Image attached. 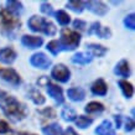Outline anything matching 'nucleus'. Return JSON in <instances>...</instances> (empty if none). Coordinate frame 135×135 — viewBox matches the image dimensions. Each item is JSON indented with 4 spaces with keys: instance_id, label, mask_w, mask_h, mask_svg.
Wrapping results in <instances>:
<instances>
[{
    "instance_id": "obj_1",
    "label": "nucleus",
    "mask_w": 135,
    "mask_h": 135,
    "mask_svg": "<svg viewBox=\"0 0 135 135\" xmlns=\"http://www.w3.org/2000/svg\"><path fill=\"white\" fill-rule=\"evenodd\" d=\"M0 109L12 122H20L27 115L26 105L24 103H21L20 100H17L15 97L9 95V94L0 98Z\"/></svg>"
},
{
    "instance_id": "obj_2",
    "label": "nucleus",
    "mask_w": 135,
    "mask_h": 135,
    "mask_svg": "<svg viewBox=\"0 0 135 135\" xmlns=\"http://www.w3.org/2000/svg\"><path fill=\"white\" fill-rule=\"evenodd\" d=\"M27 26L33 32H42L46 36H55L57 33L56 25L50 20H47L46 17L37 16V15H33L30 17L27 21Z\"/></svg>"
},
{
    "instance_id": "obj_3",
    "label": "nucleus",
    "mask_w": 135,
    "mask_h": 135,
    "mask_svg": "<svg viewBox=\"0 0 135 135\" xmlns=\"http://www.w3.org/2000/svg\"><path fill=\"white\" fill-rule=\"evenodd\" d=\"M82 36L78 31L71 29H63L61 31V37L58 40L61 51H73L79 46Z\"/></svg>"
},
{
    "instance_id": "obj_4",
    "label": "nucleus",
    "mask_w": 135,
    "mask_h": 135,
    "mask_svg": "<svg viewBox=\"0 0 135 135\" xmlns=\"http://www.w3.org/2000/svg\"><path fill=\"white\" fill-rule=\"evenodd\" d=\"M0 26H1V30L4 32L10 33L14 30L20 29L21 21L19 17L14 16L12 14L6 11L5 9H1L0 10Z\"/></svg>"
},
{
    "instance_id": "obj_5",
    "label": "nucleus",
    "mask_w": 135,
    "mask_h": 135,
    "mask_svg": "<svg viewBox=\"0 0 135 135\" xmlns=\"http://www.w3.org/2000/svg\"><path fill=\"white\" fill-rule=\"evenodd\" d=\"M51 77L61 83H67L71 78V71L62 63H58L51 71Z\"/></svg>"
},
{
    "instance_id": "obj_6",
    "label": "nucleus",
    "mask_w": 135,
    "mask_h": 135,
    "mask_svg": "<svg viewBox=\"0 0 135 135\" xmlns=\"http://www.w3.org/2000/svg\"><path fill=\"white\" fill-rule=\"evenodd\" d=\"M30 63H31V66H33L35 68L47 70L50 66L52 65V61H51L44 52H36L30 57Z\"/></svg>"
},
{
    "instance_id": "obj_7",
    "label": "nucleus",
    "mask_w": 135,
    "mask_h": 135,
    "mask_svg": "<svg viewBox=\"0 0 135 135\" xmlns=\"http://www.w3.org/2000/svg\"><path fill=\"white\" fill-rule=\"evenodd\" d=\"M0 77L4 79L5 82L11 84L14 87H17L21 84V77L14 68H1L0 70Z\"/></svg>"
},
{
    "instance_id": "obj_8",
    "label": "nucleus",
    "mask_w": 135,
    "mask_h": 135,
    "mask_svg": "<svg viewBox=\"0 0 135 135\" xmlns=\"http://www.w3.org/2000/svg\"><path fill=\"white\" fill-rule=\"evenodd\" d=\"M88 35H97L100 38H110L112 30L109 27H107V26L103 27L99 21H94L88 29Z\"/></svg>"
},
{
    "instance_id": "obj_9",
    "label": "nucleus",
    "mask_w": 135,
    "mask_h": 135,
    "mask_svg": "<svg viewBox=\"0 0 135 135\" xmlns=\"http://www.w3.org/2000/svg\"><path fill=\"white\" fill-rule=\"evenodd\" d=\"M84 3H86V8L97 16H104L109 11V8L103 1H84Z\"/></svg>"
},
{
    "instance_id": "obj_10",
    "label": "nucleus",
    "mask_w": 135,
    "mask_h": 135,
    "mask_svg": "<svg viewBox=\"0 0 135 135\" xmlns=\"http://www.w3.org/2000/svg\"><path fill=\"white\" fill-rule=\"evenodd\" d=\"M46 87H47V93L50 94V97H52L57 104H62V103L65 102L63 90H62L61 87L57 86V84H53L50 81L46 83Z\"/></svg>"
},
{
    "instance_id": "obj_11",
    "label": "nucleus",
    "mask_w": 135,
    "mask_h": 135,
    "mask_svg": "<svg viewBox=\"0 0 135 135\" xmlns=\"http://www.w3.org/2000/svg\"><path fill=\"white\" fill-rule=\"evenodd\" d=\"M21 44L27 49H38L44 45V38L40 36H32V35H24L21 37Z\"/></svg>"
},
{
    "instance_id": "obj_12",
    "label": "nucleus",
    "mask_w": 135,
    "mask_h": 135,
    "mask_svg": "<svg viewBox=\"0 0 135 135\" xmlns=\"http://www.w3.org/2000/svg\"><path fill=\"white\" fill-rule=\"evenodd\" d=\"M17 57L16 51L11 47H4L0 50V61L5 63V65H11L15 62Z\"/></svg>"
},
{
    "instance_id": "obj_13",
    "label": "nucleus",
    "mask_w": 135,
    "mask_h": 135,
    "mask_svg": "<svg viewBox=\"0 0 135 135\" xmlns=\"http://www.w3.org/2000/svg\"><path fill=\"white\" fill-rule=\"evenodd\" d=\"M90 92L94 94V95H105L107 92H108V86H107L105 81L103 78H98L97 81H94L92 87H90Z\"/></svg>"
},
{
    "instance_id": "obj_14",
    "label": "nucleus",
    "mask_w": 135,
    "mask_h": 135,
    "mask_svg": "<svg viewBox=\"0 0 135 135\" xmlns=\"http://www.w3.org/2000/svg\"><path fill=\"white\" fill-rule=\"evenodd\" d=\"M95 134L97 135H117L114 128H113V124L108 119L103 120L102 123L95 128Z\"/></svg>"
},
{
    "instance_id": "obj_15",
    "label": "nucleus",
    "mask_w": 135,
    "mask_h": 135,
    "mask_svg": "<svg viewBox=\"0 0 135 135\" xmlns=\"http://www.w3.org/2000/svg\"><path fill=\"white\" fill-rule=\"evenodd\" d=\"M114 73L119 77L128 78L130 76V66L127 60H120L114 67Z\"/></svg>"
},
{
    "instance_id": "obj_16",
    "label": "nucleus",
    "mask_w": 135,
    "mask_h": 135,
    "mask_svg": "<svg viewBox=\"0 0 135 135\" xmlns=\"http://www.w3.org/2000/svg\"><path fill=\"white\" fill-rule=\"evenodd\" d=\"M5 10L12 14L14 16L19 17L21 15V12L24 11V5H22V3L16 1V0H9V1H6V9Z\"/></svg>"
},
{
    "instance_id": "obj_17",
    "label": "nucleus",
    "mask_w": 135,
    "mask_h": 135,
    "mask_svg": "<svg viewBox=\"0 0 135 135\" xmlns=\"http://www.w3.org/2000/svg\"><path fill=\"white\" fill-rule=\"evenodd\" d=\"M67 95L73 102H82L86 98V92L81 87H72L67 90Z\"/></svg>"
},
{
    "instance_id": "obj_18",
    "label": "nucleus",
    "mask_w": 135,
    "mask_h": 135,
    "mask_svg": "<svg viewBox=\"0 0 135 135\" xmlns=\"http://www.w3.org/2000/svg\"><path fill=\"white\" fill-rule=\"evenodd\" d=\"M87 50L89 51L88 53L92 55V57H103L107 52H108V49L105 46L99 45V44H87Z\"/></svg>"
},
{
    "instance_id": "obj_19",
    "label": "nucleus",
    "mask_w": 135,
    "mask_h": 135,
    "mask_svg": "<svg viewBox=\"0 0 135 135\" xmlns=\"http://www.w3.org/2000/svg\"><path fill=\"white\" fill-rule=\"evenodd\" d=\"M118 86L120 87V90H122V93H123V95L125 98L127 99L133 98V95H134V87H133V84L130 82H128L125 79H120V81H118Z\"/></svg>"
},
{
    "instance_id": "obj_20",
    "label": "nucleus",
    "mask_w": 135,
    "mask_h": 135,
    "mask_svg": "<svg viewBox=\"0 0 135 135\" xmlns=\"http://www.w3.org/2000/svg\"><path fill=\"white\" fill-rule=\"evenodd\" d=\"M92 60L93 57L88 52H78L73 55V57H72V62L76 65H88L92 62Z\"/></svg>"
},
{
    "instance_id": "obj_21",
    "label": "nucleus",
    "mask_w": 135,
    "mask_h": 135,
    "mask_svg": "<svg viewBox=\"0 0 135 135\" xmlns=\"http://www.w3.org/2000/svg\"><path fill=\"white\" fill-rule=\"evenodd\" d=\"M29 98L31 99L36 105H42V104H45V102H46V98L42 95L41 92H38V89H36V88H31V89H30Z\"/></svg>"
},
{
    "instance_id": "obj_22",
    "label": "nucleus",
    "mask_w": 135,
    "mask_h": 135,
    "mask_svg": "<svg viewBox=\"0 0 135 135\" xmlns=\"http://www.w3.org/2000/svg\"><path fill=\"white\" fill-rule=\"evenodd\" d=\"M42 133L45 135H62L63 131L58 123H52L42 128Z\"/></svg>"
},
{
    "instance_id": "obj_23",
    "label": "nucleus",
    "mask_w": 135,
    "mask_h": 135,
    "mask_svg": "<svg viewBox=\"0 0 135 135\" xmlns=\"http://www.w3.org/2000/svg\"><path fill=\"white\" fill-rule=\"evenodd\" d=\"M104 110V104L100 102H90L84 107V112L88 114H95V113H102Z\"/></svg>"
},
{
    "instance_id": "obj_24",
    "label": "nucleus",
    "mask_w": 135,
    "mask_h": 135,
    "mask_svg": "<svg viewBox=\"0 0 135 135\" xmlns=\"http://www.w3.org/2000/svg\"><path fill=\"white\" fill-rule=\"evenodd\" d=\"M66 8H68L76 14H81L86 9V3L84 1H77V0H71L66 4Z\"/></svg>"
},
{
    "instance_id": "obj_25",
    "label": "nucleus",
    "mask_w": 135,
    "mask_h": 135,
    "mask_svg": "<svg viewBox=\"0 0 135 135\" xmlns=\"http://www.w3.org/2000/svg\"><path fill=\"white\" fill-rule=\"evenodd\" d=\"M61 117L66 122H74L77 119V113L72 107H65L61 112Z\"/></svg>"
},
{
    "instance_id": "obj_26",
    "label": "nucleus",
    "mask_w": 135,
    "mask_h": 135,
    "mask_svg": "<svg viewBox=\"0 0 135 135\" xmlns=\"http://www.w3.org/2000/svg\"><path fill=\"white\" fill-rule=\"evenodd\" d=\"M53 16L56 17V20L58 21V24L62 25V26H66L71 22V16L65 11V10H58V11H55Z\"/></svg>"
},
{
    "instance_id": "obj_27",
    "label": "nucleus",
    "mask_w": 135,
    "mask_h": 135,
    "mask_svg": "<svg viewBox=\"0 0 135 135\" xmlns=\"http://www.w3.org/2000/svg\"><path fill=\"white\" fill-rule=\"evenodd\" d=\"M74 122H76V127H78L79 129H87L89 128V125L93 124V119L88 118L86 115H78Z\"/></svg>"
},
{
    "instance_id": "obj_28",
    "label": "nucleus",
    "mask_w": 135,
    "mask_h": 135,
    "mask_svg": "<svg viewBox=\"0 0 135 135\" xmlns=\"http://www.w3.org/2000/svg\"><path fill=\"white\" fill-rule=\"evenodd\" d=\"M46 49L49 50L53 56H57L58 53L61 52V47H60V44H58L57 40H52V41H50L49 44H47V46H46Z\"/></svg>"
},
{
    "instance_id": "obj_29",
    "label": "nucleus",
    "mask_w": 135,
    "mask_h": 135,
    "mask_svg": "<svg viewBox=\"0 0 135 135\" xmlns=\"http://www.w3.org/2000/svg\"><path fill=\"white\" fill-rule=\"evenodd\" d=\"M124 26L129 30L135 29V15L134 14H129L128 16H125V19H124Z\"/></svg>"
},
{
    "instance_id": "obj_30",
    "label": "nucleus",
    "mask_w": 135,
    "mask_h": 135,
    "mask_svg": "<svg viewBox=\"0 0 135 135\" xmlns=\"http://www.w3.org/2000/svg\"><path fill=\"white\" fill-rule=\"evenodd\" d=\"M40 10H41L42 14H45V15H47V16H52L53 14H55L52 5L50 4V3H46V1H44V3L41 4V6H40Z\"/></svg>"
},
{
    "instance_id": "obj_31",
    "label": "nucleus",
    "mask_w": 135,
    "mask_h": 135,
    "mask_svg": "<svg viewBox=\"0 0 135 135\" xmlns=\"http://www.w3.org/2000/svg\"><path fill=\"white\" fill-rule=\"evenodd\" d=\"M38 113H40L41 115H44L45 118H51L52 119V118L56 117V110L53 109L52 107H47V108H45L44 110H40Z\"/></svg>"
},
{
    "instance_id": "obj_32",
    "label": "nucleus",
    "mask_w": 135,
    "mask_h": 135,
    "mask_svg": "<svg viewBox=\"0 0 135 135\" xmlns=\"http://www.w3.org/2000/svg\"><path fill=\"white\" fill-rule=\"evenodd\" d=\"M73 27L76 30H79V31H83V30L87 27V22L83 20H79V19H76L73 21Z\"/></svg>"
},
{
    "instance_id": "obj_33",
    "label": "nucleus",
    "mask_w": 135,
    "mask_h": 135,
    "mask_svg": "<svg viewBox=\"0 0 135 135\" xmlns=\"http://www.w3.org/2000/svg\"><path fill=\"white\" fill-rule=\"evenodd\" d=\"M11 131V128L9 127V124L5 120L0 119V134H8Z\"/></svg>"
},
{
    "instance_id": "obj_34",
    "label": "nucleus",
    "mask_w": 135,
    "mask_h": 135,
    "mask_svg": "<svg viewBox=\"0 0 135 135\" xmlns=\"http://www.w3.org/2000/svg\"><path fill=\"white\" fill-rule=\"evenodd\" d=\"M124 129H125V131H133L134 130V127H135V123L134 120L131 118H127L125 119V124H124Z\"/></svg>"
},
{
    "instance_id": "obj_35",
    "label": "nucleus",
    "mask_w": 135,
    "mask_h": 135,
    "mask_svg": "<svg viewBox=\"0 0 135 135\" xmlns=\"http://www.w3.org/2000/svg\"><path fill=\"white\" fill-rule=\"evenodd\" d=\"M62 135H79V134H77L72 127H68L67 129H66L65 133H62Z\"/></svg>"
},
{
    "instance_id": "obj_36",
    "label": "nucleus",
    "mask_w": 135,
    "mask_h": 135,
    "mask_svg": "<svg viewBox=\"0 0 135 135\" xmlns=\"http://www.w3.org/2000/svg\"><path fill=\"white\" fill-rule=\"evenodd\" d=\"M114 120H115V125L117 128H122V115H114Z\"/></svg>"
},
{
    "instance_id": "obj_37",
    "label": "nucleus",
    "mask_w": 135,
    "mask_h": 135,
    "mask_svg": "<svg viewBox=\"0 0 135 135\" xmlns=\"http://www.w3.org/2000/svg\"><path fill=\"white\" fill-rule=\"evenodd\" d=\"M19 135H37V134H32V133H27V131H21V133H19Z\"/></svg>"
},
{
    "instance_id": "obj_38",
    "label": "nucleus",
    "mask_w": 135,
    "mask_h": 135,
    "mask_svg": "<svg viewBox=\"0 0 135 135\" xmlns=\"http://www.w3.org/2000/svg\"><path fill=\"white\" fill-rule=\"evenodd\" d=\"M5 95H6V92L0 89V98H3V97H5Z\"/></svg>"
}]
</instances>
